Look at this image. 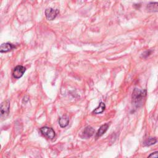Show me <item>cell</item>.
I'll list each match as a JSON object with an SVG mask.
<instances>
[{"instance_id": "6da1fadb", "label": "cell", "mask_w": 158, "mask_h": 158, "mask_svg": "<svg viewBox=\"0 0 158 158\" xmlns=\"http://www.w3.org/2000/svg\"><path fill=\"white\" fill-rule=\"evenodd\" d=\"M146 96V90L135 88L132 94V103L136 107H140L143 105Z\"/></svg>"}, {"instance_id": "7a4b0ae2", "label": "cell", "mask_w": 158, "mask_h": 158, "mask_svg": "<svg viewBox=\"0 0 158 158\" xmlns=\"http://www.w3.org/2000/svg\"><path fill=\"white\" fill-rule=\"evenodd\" d=\"M9 109H10V102L8 100L3 101L1 104V117H6L9 113Z\"/></svg>"}, {"instance_id": "3957f363", "label": "cell", "mask_w": 158, "mask_h": 158, "mask_svg": "<svg viewBox=\"0 0 158 158\" xmlns=\"http://www.w3.org/2000/svg\"><path fill=\"white\" fill-rule=\"evenodd\" d=\"M41 133L49 139H53L55 136V131L52 128L48 127H43L40 128Z\"/></svg>"}, {"instance_id": "277c9868", "label": "cell", "mask_w": 158, "mask_h": 158, "mask_svg": "<svg viewBox=\"0 0 158 158\" xmlns=\"http://www.w3.org/2000/svg\"><path fill=\"white\" fill-rule=\"evenodd\" d=\"M25 70H26V69L23 66L17 65L14 69L13 72H12V75H13L14 78H15L16 79L20 78V77H22L23 76Z\"/></svg>"}, {"instance_id": "5b68a950", "label": "cell", "mask_w": 158, "mask_h": 158, "mask_svg": "<svg viewBox=\"0 0 158 158\" xmlns=\"http://www.w3.org/2000/svg\"><path fill=\"white\" fill-rule=\"evenodd\" d=\"M59 12V11L57 9H54L51 7L48 8L45 10L46 17L49 20H53L56 17Z\"/></svg>"}, {"instance_id": "8992f818", "label": "cell", "mask_w": 158, "mask_h": 158, "mask_svg": "<svg viewBox=\"0 0 158 158\" xmlns=\"http://www.w3.org/2000/svg\"><path fill=\"white\" fill-rule=\"evenodd\" d=\"M94 133V129L90 126H88L81 132L80 135V137L82 138L88 139L91 137Z\"/></svg>"}, {"instance_id": "52a82bcc", "label": "cell", "mask_w": 158, "mask_h": 158, "mask_svg": "<svg viewBox=\"0 0 158 158\" xmlns=\"http://www.w3.org/2000/svg\"><path fill=\"white\" fill-rule=\"evenodd\" d=\"M14 48H15V46H14L11 43H2L0 47V52L1 53L7 52L10 51V50H12Z\"/></svg>"}, {"instance_id": "ba28073f", "label": "cell", "mask_w": 158, "mask_h": 158, "mask_svg": "<svg viewBox=\"0 0 158 158\" xmlns=\"http://www.w3.org/2000/svg\"><path fill=\"white\" fill-rule=\"evenodd\" d=\"M146 9L147 10L148 12H158V2H153L149 3L146 6Z\"/></svg>"}, {"instance_id": "9c48e42d", "label": "cell", "mask_w": 158, "mask_h": 158, "mask_svg": "<svg viewBox=\"0 0 158 158\" xmlns=\"http://www.w3.org/2000/svg\"><path fill=\"white\" fill-rule=\"evenodd\" d=\"M109 126V124H108V123H105V124L101 125L100 127V128H99L97 133L96 134V139H98V138L101 137L102 135H104L107 130Z\"/></svg>"}, {"instance_id": "30bf717a", "label": "cell", "mask_w": 158, "mask_h": 158, "mask_svg": "<svg viewBox=\"0 0 158 158\" xmlns=\"http://www.w3.org/2000/svg\"><path fill=\"white\" fill-rule=\"evenodd\" d=\"M69 123V118L68 117L64 115L59 119V124L61 128L66 127Z\"/></svg>"}, {"instance_id": "8fae6325", "label": "cell", "mask_w": 158, "mask_h": 158, "mask_svg": "<svg viewBox=\"0 0 158 158\" xmlns=\"http://www.w3.org/2000/svg\"><path fill=\"white\" fill-rule=\"evenodd\" d=\"M105 108H106V106H105V104L102 102H101L99 104V106L98 107H96L93 111V114H101L102 113L104 110H105Z\"/></svg>"}, {"instance_id": "7c38bea8", "label": "cell", "mask_w": 158, "mask_h": 158, "mask_svg": "<svg viewBox=\"0 0 158 158\" xmlns=\"http://www.w3.org/2000/svg\"><path fill=\"white\" fill-rule=\"evenodd\" d=\"M157 139L156 138H153V137H150V138H148V139H146L143 144L144 146H151L152 144H154L156 142H157Z\"/></svg>"}, {"instance_id": "4fadbf2b", "label": "cell", "mask_w": 158, "mask_h": 158, "mask_svg": "<svg viewBox=\"0 0 158 158\" xmlns=\"http://www.w3.org/2000/svg\"><path fill=\"white\" fill-rule=\"evenodd\" d=\"M148 157H158V151H156V152L151 153Z\"/></svg>"}]
</instances>
